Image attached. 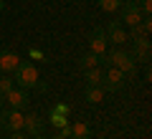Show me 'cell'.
I'll use <instances>...</instances> for the list:
<instances>
[{"mask_svg": "<svg viewBox=\"0 0 152 139\" xmlns=\"http://www.w3.org/2000/svg\"><path fill=\"white\" fill-rule=\"evenodd\" d=\"M89 48H91V53H99V56L107 53L109 41H107V36H104V28L96 25V28L91 31V36H89Z\"/></svg>", "mask_w": 152, "mask_h": 139, "instance_id": "cell-7", "label": "cell"}, {"mask_svg": "<svg viewBox=\"0 0 152 139\" xmlns=\"http://www.w3.org/2000/svg\"><path fill=\"white\" fill-rule=\"evenodd\" d=\"M71 139H91V127L86 122H74L71 124Z\"/></svg>", "mask_w": 152, "mask_h": 139, "instance_id": "cell-13", "label": "cell"}, {"mask_svg": "<svg viewBox=\"0 0 152 139\" xmlns=\"http://www.w3.org/2000/svg\"><path fill=\"white\" fill-rule=\"evenodd\" d=\"M84 96H86L89 104H102L104 101V89H102V86H86Z\"/></svg>", "mask_w": 152, "mask_h": 139, "instance_id": "cell-14", "label": "cell"}, {"mask_svg": "<svg viewBox=\"0 0 152 139\" xmlns=\"http://www.w3.org/2000/svg\"><path fill=\"white\" fill-rule=\"evenodd\" d=\"M5 101H8L10 109H20L23 111V109L31 104V94H28V89H20V86L15 89V86H13V89L5 94Z\"/></svg>", "mask_w": 152, "mask_h": 139, "instance_id": "cell-4", "label": "cell"}, {"mask_svg": "<svg viewBox=\"0 0 152 139\" xmlns=\"http://www.w3.org/2000/svg\"><path fill=\"white\" fill-rule=\"evenodd\" d=\"M13 86H15V81H13V76H8V74H3V71H0V94L5 96V94H8V91L13 89Z\"/></svg>", "mask_w": 152, "mask_h": 139, "instance_id": "cell-18", "label": "cell"}, {"mask_svg": "<svg viewBox=\"0 0 152 139\" xmlns=\"http://www.w3.org/2000/svg\"><path fill=\"white\" fill-rule=\"evenodd\" d=\"M18 53L15 51H0V71L3 74H10V71H15V66H18Z\"/></svg>", "mask_w": 152, "mask_h": 139, "instance_id": "cell-11", "label": "cell"}, {"mask_svg": "<svg viewBox=\"0 0 152 139\" xmlns=\"http://www.w3.org/2000/svg\"><path fill=\"white\" fill-rule=\"evenodd\" d=\"M53 139H64V137H61V134H58V137H53Z\"/></svg>", "mask_w": 152, "mask_h": 139, "instance_id": "cell-26", "label": "cell"}, {"mask_svg": "<svg viewBox=\"0 0 152 139\" xmlns=\"http://www.w3.org/2000/svg\"><path fill=\"white\" fill-rule=\"evenodd\" d=\"M23 129H26L31 137H36V134H41L43 132V119L38 116L36 111H31V114H26L23 116Z\"/></svg>", "mask_w": 152, "mask_h": 139, "instance_id": "cell-10", "label": "cell"}, {"mask_svg": "<svg viewBox=\"0 0 152 139\" xmlns=\"http://www.w3.org/2000/svg\"><path fill=\"white\" fill-rule=\"evenodd\" d=\"M58 134L64 139H71V124H69V127H64V129H58Z\"/></svg>", "mask_w": 152, "mask_h": 139, "instance_id": "cell-21", "label": "cell"}, {"mask_svg": "<svg viewBox=\"0 0 152 139\" xmlns=\"http://www.w3.org/2000/svg\"><path fill=\"white\" fill-rule=\"evenodd\" d=\"M33 139H46V137H43V134H36V137H33Z\"/></svg>", "mask_w": 152, "mask_h": 139, "instance_id": "cell-25", "label": "cell"}, {"mask_svg": "<svg viewBox=\"0 0 152 139\" xmlns=\"http://www.w3.org/2000/svg\"><path fill=\"white\" fill-rule=\"evenodd\" d=\"M124 74H122L117 66H109V71L104 74V79H102V89L104 91H119L122 86H124Z\"/></svg>", "mask_w": 152, "mask_h": 139, "instance_id": "cell-5", "label": "cell"}, {"mask_svg": "<svg viewBox=\"0 0 152 139\" xmlns=\"http://www.w3.org/2000/svg\"><path fill=\"white\" fill-rule=\"evenodd\" d=\"M129 56L137 63H150V41H147V38H134Z\"/></svg>", "mask_w": 152, "mask_h": 139, "instance_id": "cell-6", "label": "cell"}, {"mask_svg": "<svg viewBox=\"0 0 152 139\" xmlns=\"http://www.w3.org/2000/svg\"><path fill=\"white\" fill-rule=\"evenodd\" d=\"M23 116H26V114H23L20 109L0 111V129H3V132H23Z\"/></svg>", "mask_w": 152, "mask_h": 139, "instance_id": "cell-2", "label": "cell"}, {"mask_svg": "<svg viewBox=\"0 0 152 139\" xmlns=\"http://www.w3.org/2000/svg\"><path fill=\"white\" fill-rule=\"evenodd\" d=\"M53 111H58V114H66V116H69L71 106H69V104H56V106H53Z\"/></svg>", "mask_w": 152, "mask_h": 139, "instance_id": "cell-20", "label": "cell"}, {"mask_svg": "<svg viewBox=\"0 0 152 139\" xmlns=\"http://www.w3.org/2000/svg\"><path fill=\"white\" fill-rule=\"evenodd\" d=\"M84 79H86V84H89V86H102L104 71L99 68V66H96V68H86V71H84Z\"/></svg>", "mask_w": 152, "mask_h": 139, "instance_id": "cell-15", "label": "cell"}, {"mask_svg": "<svg viewBox=\"0 0 152 139\" xmlns=\"http://www.w3.org/2000/svg\"><path fill=\"white\" fill-rule=\"evenodd\" d=\"M119 10H122V20H119V23H122V25H129V28H132V25H137V23L145 18V15L140 13V8H137L134 0H124Z\"/></svg>", "mask_w": 152, "mask_h": 139, "instance_id": "cell-3", "label": "cell"}, {"mask_svg": "<svg viewBox=\"0 0 152 139\" xmlns=\"http://www.w3.org/2000/svg\"><path fill=\"white\" fill-rule=\"evenodd\" d=\"M0 10H5V0H0Z\"/></svg>", "mask_w": 152, "mask_h": 139, "instance_id": "cell-24", "label": "cell"}, {"mask_svg": "<svg viewBox=\"0 0 152 139\" xmlns=\"http://www.w3.org/2000/svg\"><path fill=\"white\" fill-rule=\"evenodd\" d=\"M122 3H124V0H99V8H102L104 13H117L122 8Z\"/></svg>", "mask_w": 152, "mask_h": 139, "instance_id": "cell-17", "label": "cell"}, {"mask_svg": "<svg viewBox=\"0 0 152 139\" xmlns=\"http://www.w3.org/2000/svg\"><path fill=\"white\" fill-rule=\"evenodd\" d=\"M41 76H38V68L33 63H28V61H18V66H15V84L20 86V89H36V86H41ZM43 89V86H41Z\"/></svg>", "mask_w": 152, "mask_h": 139, "instance_id": "cell-1", "label": "cell"}, {"mask_svg": "<svg viewBox=\"0 0 152 139\" xmlns=\"http://www.w3.org/2000/svg\"><path fill=\"white\" fill-rule=\"evenodd\" d=\"M129 58H132L129 51H124V48H114V51H107V53H104V63L117 66V68H122V66H124Z\"/></svg>", "mask_w": 152, "mask_h": 139, "instance_id": "cell-9", "label": "cell"}, {"mask_svg": "<svg viewBox=\"0 0 152 139\" xmlns=\"http://www.w3.org/2000/svg\"><path fill=\"white\" fill-rule=\"evenodd\" d=\"M102 63H104V56L91 53V51H89L86 56H81V58L76 61V66H79L81 71H86V68H96V66H102Z\"/></svg>", "mask_w": 152, "mask_h": 139, "instance_id": "cell-12", "label": "cell"}, {"mask_svg": "<svg viewBox=\"0 0 152 139\" xmlns=\"http://www.w3.org/2000/svg\"><path fill=\"white\" fill-rule=\"evenodd\" d=\"M8 139H28V137L23 132H10V137H8Z\"/></svg>", "mask_w": 152, "mask_h": 139, "instance_id": "cell-22", "label": "cell"}, {"mask_svg": "<svg viewBox=\"0 0 152 139\" xmlns=\"http://www.w3.org/2000/svg\"><path fill=\"white\" fill-rule=\"evenodd\" d=\"M48 122L53 124L56 129H64V127H69V116H66V114H58V111H53V109L48 111Z\"/></svg>", "mask_w": 152, "mask_h": 139, "instance_id": "cell-16", "label": "cell"}, {"mask_svg": "<svg viewBox=\"0 0 152 139\" xmlns=\"http://www.w3.org/2000/svg\"><path fill=\"white\" fill-rule=\"evenodd\" d=\"M3 104H5V96H3V94H0V111H3Z\"/></svg>", "mask_w": 152, "mask_h": 139, "instance_id": "cell-23", "label": "cell"}, {"mask_svg": "<svg viewBox=\"0 0 152 139\" xmlns=\"http://www.w3.org/2000/svg\"><path fill=\"white\" fill-rule=\"evenodd\" d=\"M134 3H137V0H134Z\"/></svg>", "mask_w": 152, "mask_h": 139, "instance_id": "cell-27", "label": "cell"}, {"mask_svg": "<svg viewBox=\"0 0 152 139\" xmlns=\"http://www.w3.org/2000/svg\"><path fill=\"white\" fill-rule=\"evenodd\" d=\"M137 8H140V13L145 18H150V13H152V0H137Z\"/></svg>", "mask_w": 152, "mask_h": 139, "instance_id": "cell-19", "label": "cell"}, {"mask_svg": "<svg viewBox=\"0 0 152 139\" xmlns=\"http://www.w3.org/2000/svg\"><path fill=\"white\" fill-rule=\"evenodd\" d=\"M104 36H107V41L109 43H117V46H122V43L127 41V31H124V25H122L119 20H112L107 28H104Z\"/></svg>", "mask_w": 152, "mask_h": 139, "instance_id": "cell-8", "label": "cell"}]
</instances>
